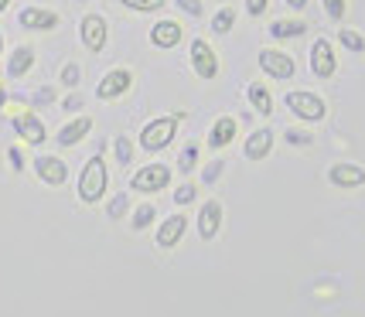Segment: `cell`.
I'll list each match as a JSON object with an SVG mask.
<instances>
[{"label": "cell", "mask_w": 365, "mask_h": 317, "mask_svg": "<svg viewBox=\"0 0 365 317\" xmlns=\"http://www.w3.org/2000/svg\"><path fill=\"white\" fill-rule=\"evenodd\" d=\"M195 164H198V143L191 140L185 150H181V157H178V167H181V175H191L195 171Z\"/></svg>", "instance_id": "26"}, {"label": "cell", "mask_w": 365, "mask_h": 317, "mask_svg": "<svg viewBox=\"0 0 365 317\" xmlns=\"http://www.w3.org/2000/svg\"><path fill=\"white\" fill-rule=\"evenodd\" d=\"M7 160H11V167H14L17 175L24 171V157H21V150H17V147H11V150H7Z\"/></svg>", "instance_id": "37"}, {"label": "cell", "mask_w": 365, "mask_h": 317, "mask_svg": "<svg viewBox=\"0 0 365 317\" xmlns=\"http://www.w3.org/2000/svg\"><path fill=\"white\" fill-rule=\"evenodd\" d=\"M338 41L349 48V51H355V55H362L365 51V38L359 31H351V28H341V31H338Z\"/></svg>", "instance_id": "25"}, {"label": "cell", "mask_w": 365, "mask_h": 317, "mask_svg": "<svg viewBox=\"0 0 365 317\" xmlns=\"http://www.w3.org/2000/svg\"><path fill=\"white\" fill-rule=\"evenodd\" d=\"M34 175L41 177L48 188H62L65 181H68V164L62 157L41 154V157H34Z\"/></svg>", "instance_id": "10"}, {"label": "cell", "mask_w": 365, "mask_h": 317, "mask_svg": "<svg viewBox=\"0 0 365 317\" xmlns=\"http://www.w3.org/2000/svg\"><path fill=\"white\" fill-rule=\"evenodd\" d=\"M127 205H130L127 191H120V194H116V198L110 202V208H106V212H110V219H123V212H127Z\"/></svg>", "instance_id": "30"}, {"label": "cell", "mask_w": 365, "mask_h": 317, "mask_svg": "<svg viewBox=\"0 0 365 317\" xmlns=\"http://www.w3.org/2000/svg\"><path fill=\"white\" fill-rule=\"evenodd\" d=\"M89 130H93V116H76L72 123H65L62 130H58V147H76V143L82 140V137H89Z\"/></svg>", "instance_id": "19"}, {"label": "cell", "mask_w": 365, "mask_h": 317, "mask_svg": "<svg viewBox=\"0 0 365 317\" xmlns=\"http://www.w3.org/2000/svg\"><path fill=\"white\" fill-rule=\"evenodd\" d=\"M191 68H195L198 79H205V82H212L219 76V55H215V48L208 45L205 38H195L191 41Z\"/></svg>", "instance_id": "6"}, {"label": "cell", "mask_w": 365, "mask_h": 317, "mask_svg": "<svg viewBox=\"0 0 365 317\" xmlns=\"http://www.w3.org/2000/svg\"><path fill=\"white\" fill-rule=\"evenodd\" d=\"M270 150H273V130H253L250 137H246V143H242V157L246 160H263V157H270Z\"/></svg>", "instance_id": "16"}, {"label": "cell", "mask_w": 365, "mask_h": 317, "mask_svg": "<svg viewBox=\"0 0 365 317\" xmlns=\"http://www.w3.org/2000/svg\"><path fill=\"white\" fill-rule=\"evenodd\" d=\"M246 95H250V103H253L256 113H263V116H270L273 113V95L263 82H250V85H246Z\"/></svg>", "instance_id": "21"}, {"label": "cell", "mask_w": 365, "mask_h": 317, "mask_svg": "<svg viewBox=\"0 0 365 317\" xmlns=\"http://www.w3.org/2000/svg\"><path fill=\"white\" fill-rule=\"evenodd\" d=\"M284 103H287V110L294 113L297 120H304V123H321V120L328 116V103H324L318 93H307V89L287 93Z\"/></svg>", "instance_id": "3"}, {"label": "cell", "mask_w": 365, "mask_h": 317, "mask_svg": "<svg viewBox=\"0 0 365 317\" xmlns=\"http://www.w3.org/2000/svg\"><path fill=\"white\" fill-rule=\"evenodd\" d=\"M345 11H349L345 0H324V14L331 17V21H345Z\"/></svg>", "instance_id": "29"}, {"label": "cell", "mask_w": 365, "mask_h": 317, "mask_svg": "<svg viewBox=\"0 0 365 317\" xmlns=\"http://www.w3.org/2000/svg\"><path fill=\"white\" fill-rule=\"evenodd\" d=\"M185 232H188V219H185V212H178V215H171V219H164V222L158 225L154 242H158L160 249H175L178 242L185 239Z\"/></svg>", "instance_id": "12"}, {"label": "cell", "mask_w": 365, "mask_h": 317, "mask_svg": "<svg viewBox=\"0 0 365 317\" xmlns=\"http://www.w3.org/2000/svg\"><path fill=\"white\" fill-rule=\"evenodd\" d=\"M0 55H4V34H0Z\"/></svg>", "instance_id": "43"}, {"label": "cell", "mask_w": 365, "mask_h": 317, "mask_svg": "<svg viewBox=\"0 0 365 317\" xmlns=\"http://www.w3.org/2000/svg\"><path fill=\"white\" fill-rule=\"evenodd\" d=\"M106 188H110L106 160H103V154H93L79 175V202L82 205H99L106 198Z\"/></svg>", "instance_id": "1"}, {"label": "cell", "mask_w": 365, "mask_h": 317, "mask_svg": "<svg viewBox=\"0 0 365 317\" xmlns=\"http://www.w3.org/2000/svg\"><path fill=\"white\" fill-rule=\"evenodd\" d=\"M51 99H55V89H51V85L38 89V95H34V103H38V106H45V103H51Z\"/></svg>", "instance_id": "38"}, {"label": "cell", "mask_w": 365, "mask_h": 317, "mask_svg": "<svg viewBox=\"0 0 365 317\" xmlns=\"http://www.w3.org/2000/svg\"><path fill=\"white\" fill-rule=\"evenodd\" d=\"M171 185V167L168 164H143L137 175L130 177V191H140V194H158Z\"/></svg>", "instance_id": "4"}, {"label": "cell", "mask_w": 365, "mask_h": 317, "mask_svg": "<svg viewBox=\"0 0 365 317\" xmlns=\"http://www.w3.org/2000/svg\"><path fill=\"white\" fill-rule=\"evenodd\" d=\"M31 65H34V48L17 45L14 55H11V62H7V76H11V79H21V76L31 72Z\"/></svg>", "instance_id": "20"}, {"label": "cell", "mask_w": 365, "mask_h": 317, "mask_svg": "<svg viewBox=\"0 0 365 317\" xmlns=\"http://www.w3.org/2000/svg\"><path fill=\"white\" fill-rule=\"evenodd\" d=\"M195 194H198V191H195V185H181V188L175 191V202H178V205H191V202H195Z\"/></svg>", "instance_id": "33"}, {"label": "cell", "mask_w": 365, "mask_h": 317, "mask_svg": "<svg viewBox=\"0 0 365 317\" xmlns=\"http://www.w3.org/2000/svg\"><path fill=\"white\" fill-rule=\"evenodd\" d=\"M328 185L338 191H355L365 185V167L362 164H349V160H341V164H331L328 167Z\"/></svg>", "instance_id": "9"}, {"label": "cell", "mask_w": 365, "mask_h": 317, "mask_svg": "<svg viewBox=\"0 0 365 317\" xmlns=\"http://www.w3.org/2000/svg\"><path fill=\"white\" fill-rule=\"evenodd\" d=\"M154 215H158V208H154V202H143L137 212H133V219H130V229L133 232H143L147 225L154 222Z\"/></svg>", "instance_id": "23"}, {"label": "cell", "mask_w": 365, "mask_h": 317, "mask_svg": "<svg viewBox=\"0 0 365 317\" xmlns=\"http://www.w3.org/2000/svg\"><path fill=\"white\" fill-rule=\"evenodd\" d=\"M62 106H65V110H79V106H82V99H79V95H68V99H65Z\"/></svg>", "instance_id": "39"}, {"label": "cell", "mask_w": 365, "mask_h": 317, "mask_svg": "<svg viewBox=\"0 0 365 317\" xmlns=\"http://www.w3.org/2000/svg\"><path fill=\"white\" fill-rule=\"evenodd\" d=\"M116 160L127 167V164H133V143H130V137H116Z\"/></svg>", "instance_id": "28"}, {"label": "cell", "mask_w": 365, "mask_h": 317, "mask_svg": "<svg viewBox=\"0 0 365 317\" xmlns=\"http://www.w3.org/2000/svg\"><path fill=\"white\" fill-rule=\"evenodd\" d=\"M270 7V0H246V14L250 17H263Z\"/></svg>", "instance_id": "35"}, {"label": "cell", "mask_w": 365, "mask_h": 317, "mask_svg": "<svg viewBox=\"0 0 365 317\" xmlns=\"http://www.w3.org/2000/svg\"><path fill=\"white\" fill-rule=\"evenodd\" d=\"M123 7H130V11H140V14H150V11H160L168 0H120Z\"/></svg>", "instance_id": "27"}, {"label": "cell", "mask_w": 365, "mask_h": 317, "mask_svg": "<svg viewBox=\"0 0 365 317\" xmlns=\"http://www.w3.org/2000/svg\"><path fill=\"white\" fill-rule=\"evenodd\" d=\"M311 72L318 79H331L334 72H338V58H334V48L328 38H318L311 45Z\"/></svg>", "instance_id": "11"}, {"label": "cell", "mask_w": 365, "mask_h": 317, "mask_svg": "<svg viewBox=\"0 0 365 317\" xmlns=\"http://www.w3.org/2000/svg\"><path fill=\"white\" fill-rule=\"evenodd\" d=\"M181 120H185V113H168V116H158V120H150L147 127L140 130V147L147 154H160L164 147H171L175 140L178 127H181Z\"/></svg>", "instance_id": "2"}, {"label": "cell", "mask_w": 365, "mask_h": 317, "mask_svg": "<svg viewBox=\"0 0 365 317\" xmlns=\"http://www.w3.org/2000/svg\"><path fill=\"white\" fill-rule=\"evenodd\" d=\"M284 137H287V143H294V147H311V140H314L307 130H287Z\"/></svg>", "instance_id": "32"}, {"label": "cell", "mask_w": 365, "mask_h": 317, "mask_svg": "<svg viewBox=\"0 0 365 317\" xmlns=\"http://www.w3.org/2000/svg\"><path fill=\"white\" fill-rule=\"evenodd\" d=\"M225 171V160H212V167H205V175H202V181H205V185H212V181H215V177L222 175Z\"/></svg>", "instance_id": "36"}, {"label": "cell", "mask_w": 365, "mask_h": 317, "mask_svg": "<svg viewBox=\"0 0 365 317\" xmlns=\"http://www.w3.org/2000/svg\"><path fill=\"white\" fill-rule=\"evenodd\" d=\"M181 34H185V28L178 24V21H158L154 28H150V45L154 48H175L178 41H181Z\"/></svg>", "instance_id": "17"}, {"label": "cell", "mask_w": 365, "mask_h": 317, "mask_svg": "<svg viewBox=\"0 0 365 317\" xmlns=\"http://www.w3.org/2000/svg\"><path fill=\"white\" fill-rule=\"evenodd\" d=\"M175 4L191 17H202V11H205V7H202V0H175Z\"/></svg>", "instance_id": "34"}, {"label": "cell", "mask_w": 365, "mask_h": 317, "mask_svg": "<svg viewBox=\"0 0 365 317\" xmlns=\"http://www.w3.org/2000/svg\"><path fill=\"white\" fill-rule=\"evenodd\" d=\"M79 38L82 45L89 48L93 55H99L103 48H106V41H110V28H106V17L99 14H86L79 24Z\"/></svg>", "instance_id": "8"}, {"label": "cell", "mask_w": 365, "mask_h": 317, "mask_svg": "<svg viewBox=\"0 0 365 317\" xmlns=\"http://www.w3.org/2000/svg\"><path fill=\"white\" fill-rule=\"evenodd\" d=\"M287 7H294V11H304V7H307V0H287Z\"/></svg>", "instance_id": "40"}, {"label": "cell", "mask_w": 365, "mask_h": 317, "mask_svg": "<svg viewBox=\"0 0 365 317\" xmlns=\"http://www.w3.org/2000/svg\"><path fill=\"white\" fill-rule=\"evenodd\" d=\"M17 24L24 31H55L58 28V14L55 11H45V7H24L17 14Z\"/></svg>", "instance_id": "13"}, {"label": "cell", "mask_w": 365, "mask_h": 317, "mask_svg": "<svg viewBox=\"0 0 365 317\" xmlns=\"http://www.w3.org/2000/svg\"><path fill=\"white\" fill-rule=\"evenodd\" d=\"M219 229H222V202H215V198H208L202 212H198V236L212 242V239L219 236Z\"/></svg>", "instance_id": "14"}, {"label": "cell", "mask_w": 365, "mask_h": 317, "mask_svg": "<svg viewBox=\"0 0 365 317\" xmlns=\"http://www.w3.org/2000/svg\"><path fill=\"white\" fill-rule=\"evenodd\" d=\"M130 85H133V72H130V68H110V72L103 76V82L96 85V99H103V103H113V99L127 95Z\"/></svg>", "instance_id": "7"}, {"label": "cell", "mask_w": 365, "mask_h": 317, "mask_svg": "<svg viewBox=\"0 0 365 317\" xmlns=\"http://www.w3.org/2000/svg\"><path fill=\"white\" fill-rule=\"evenodd\" d=\"M7 106V89H4V82H0V110Z\"/></svg>", "instance_id": "41"}, {"label": "cell", "mask_w": 365, "mask_h": 317, "mask_svg": "<svg viewBox=\"0 0 365 317\" xmlns=\"http://www.w3.org/2000/svg\"><path fill=\"white\" fill-rule=\"evenodd\" d=\"M79 76H82V68H79L76 62H68V65L62 68V82L68 85V89H76V85H79Z\"/></svg>", "instance_id": "31"}, {"label": "cell", "mask_w": 365, "mask_h": 317, "mask_svg": "<svg viewBox=\"0 0 365 317\" xmlns=\"http://www.w3.org/2000/svg\"><path fill=\"white\" fill-rule=\"evenodd\" d=\"M232 24H236V11H232V7H222L219 14L212 17V31L215 34H229L232 31Z\"/></svg>", "instance_id": "24"}, {"label": "cell", "mask_w": 365, "mask_h": 317, "mask_svg": "<svg viewBox=\"0 0 365 317\" xmlns=\"http://www.w3.org/2000/svg\"><path fill=\"white\" fill-rule=\"evenodd\" d=\"M14 133L21 137L24 143H31V147H38V143H45V137H48V130H45V123L34 116V113H17L14 116Z\"/></svg>", "instance_id": "15"}, {"label": "cell", "mask_w": 365, "mask_h": 317, "mask_svg": "<svg viewBox=\"0 0 365 317\" xmlns=\"http://www.w3.org/2000/svg\"><path fill=\"white\" fill-rule=\"evenodd\" d=\"M236 130H239L236 116H219V120H215V127L208 130V147H215V150L229 147V143L236 140Z\"/></svg>", "instance_id": "18"}, {"label": "cell", "mask_w": 365, "mask_h": 317, "mask_svg": "<svg viewBox=\"0 0 365 317\" xmlns=\"http://www.w3.org/2000/svg\"><path fill=\"white\" fill-rule=\"evenodd\" d=\"M307 31V24L304 21H273L270 24V34L277 41H284V38H301Z\"/></svg>", "instance_id": "22"}, {"label": "cell", "mask_w": 365, "mask_h": 317, "mask_svg": "<svg viewBox=\"0 0 365 317\" xmlns=\"http://www.w3.org/2000/svg\"><path fill=\"white\" fill-rule=\"evenodd\" d=\"M259 68L277 82H290L297 76V62H294V55H287L280 48H263L259 51Z\"/></svg>", "instance_id": "5"}, {"label": "cell", "mask_w": 365, "mask_h": 317, "mask_svg": "<svg viewBox=\"0 0 365 317\" xmlns=\"http://www.w3.org/2000/svg\"><path fill=\"white\" fill-rule=\"evenodd\" d=\"M7 7H11V0H0V14H4V11H7Z\"/></svg>", "instance_id": "42"}]
</instances>
